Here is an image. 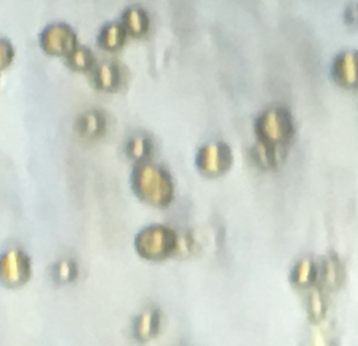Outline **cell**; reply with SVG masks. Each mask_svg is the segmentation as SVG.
<instances>
[{"mask_svg":"<svg viewBox=\"0 0 358 346\" xmlns=\"http://www.w3.org/2000/svg\"><path fill=\"white\" fill-rule=\"evenodd\" d=\"M356 7L354 5L348 6L344 13L345 22L348 25H353L356 22Z\"/></svg>","mask_w":358,"mask_h":346,"instance_id":"obj_15","label":"cell"},{"mask_svg":"<svg viewBox=\"0 0 358 346\" xmlns=\"http://www.w3.org/2000/svg\"><path fill=\"white\" fill-rule=\"evenodd\" d=\"M73 63L75 67L80 69H87L91 66L92 57L90 53L87 50H79L75 53L73 58Z\"/></svg>","mask_w":358,"mask_h":346,"instance_id":"obj_14","label":"cell"},{"mask_svg":"<svg viewBox=\"0 0 358 346\" xmlns=\"http://www.w3.org/2000/svg\"><path fill=\"white\" fill-rule=\"evenodd\" d=\"M178 246L176 234L162 226H152L138 234L136 248L141 257L149 260H162L171 256Z\"/></svg>","mask_w":358,"mask_h":346,"instance_id":"obj_3","label":"cell"},{"mask_svg":"<svg viewBox=\"0 0 358 346\" xmlns=\"http://www.w3.org/2000/svg\"><path fill=\"white\" fill-rule=\"evenodd\" d=\"M234 161L231 147L224 142L206 145L196 156V166L200 172L210 177L219 176L228 172Z\"/></svg>","mask_w":358,"mask_h":346,"instance_id":"obj_4","label":"cell"},{"mask_svg":"<svg viewBox=\"0 0 358 346\" xmlns=\"http://www.w3.org/2000/svg\"><path fill=\"white\" fill-rule=\"evenodd\" d=\"M125 40V31L124 28L117 24H113L106 28L101 36V43L109 50H115L124 44Z\"/></svg>","mask_w":358,"mask_h":346,"instance_id":"obj_12","label":"cell"},{"mask_svg":"<svg viewBox=\"0 0 358 346\" xmlns=\"http://www.w3.org/2000/svg\"><path fill=\"white\" fill-rule=\"evenodd\" d=\"M152 151V143L145 137L138 136L131 139L127 145L128 155L136 161H143Z\"/></svg>","mask_w":358,"mask_h":346,"instance_id":"obj_11","label":"cell"},{"mask_svg":"<svg viewBox=\"0 0 358 346\" xmlns=\"http://www.w3.org/2000/svg\"><path fill=\"white\" fill-rule=\"evenodd\" d=\"M30 276V268L24 257L11 260L0 261V280L7 286H20Z\"/></svg>","mask_w":358,"mask_h":346,"instance_id":"obj_6","label":"cell"},{"mask_svg":"<svg viewBox=\"0 0 358 346\" xmlns=\"http://www.w3.org/2000/svg\"><path fill=\"white\" fill-rule=\"evenodd\" d=\"M334 82L343 88L351 89L357 85V54L344 52L336 56L331 68Z\"/></svg>","mask_w":358,"mask_h":346,"instance_id":"obj_5","label":"cell"},{"mask_svg":"<svg viewBox=\"0 0 358 346\" xmlns=\"http://www.w3.org/2000/svg\"><path fill=\"white\" fill-rule=\"evenodd\" d=\"M107 119L99 110H92L84 114L79 123L80 133L87 138L96 139L106 133Z\"/></svg>","mask_w":358,"mask_h":346,"instance_id":"obj_7","label":"cell"},{"mask_svg":"<svg viewBox=\"0 0 358 346\" xmlns=\"http://www.w3.org/2000/svg\"><path fill=\"white\" fill-rule=\"evenodd\" d=\"M257 144L252 149L257 163L266 170H278L287 156L296 128L290 111L278 107L264 112L255 121Z\"/></svg>","mask_w":358,"mask_h":346,"instance_id":"obj_1","label":"cell"},{"mask_svg":"<svg viewBox=\"0 0 358 346\" xmlns=\"http://www.w3.org/2000/svg\"><path fill=\"white\" fill-rule=\"evenodd\" d=\"M125 23L129 32L136 36L144 35L148 29V18L140 8H130L125 15Z\"/></svg>","mask_w":358,"mask_h":346,"instance_id":"obj_10","label":"cell"},{"mask_svg":"<svg viewBox=\"0 0 358 346\" xmlns=\"http://www.w3.org/2000/svg\"><path fill=\"white\" fill-rule=\"evenodd\" d=\"M133 186L138 197L156 207L166 206L173 198L171 177L159 167H138L134 174Z\"/></svg>","mask_w":358,"mask_h":346,"instance_id":"obj_2","label":"cell"},{"mask_svg":"<svg viewBox=\"0 0 358 346\" xmlns=\"http://www.w3.org/2000/svg\"><path fill=\"white\" fill-rule=\"evenodd\" d=\"M160 317L156 311L141 315L136 323V333L141 340H148L155 336L159 329Z\"/></svg>","mask_w":358,"mask_h":346,"instance_id":"obj_8","label":"cell"},{"mask_svg":"<svg viewBox=\"0 0 358 346\" xmlns=\"http://www.w3.org/2000/svg\"><path fill=\"white\" fill-rule=\"evenodd\" d=\"M53 276L60 283H71L77 278V266L72 261H62L54 267Z\"/></svg>","mask_w":358,"mask_h":346,"instance_id":"obj_13","label":"cell"},{"mask_svg":"<svg viewBox=\"0 0 358 346\" xmlns=\"http://www.w3.org/2000/svg\"><path fill=\"white\" fill-rule=\"evenodd\" d=\"M97 82L100 89L112 91L116 89L120 82L119 68L115 63H105L99 69Z\"/></svg>","mask_w":358,"mask_h":346,"instance_id":"obj_9","label":"cell"}]
</instances>
